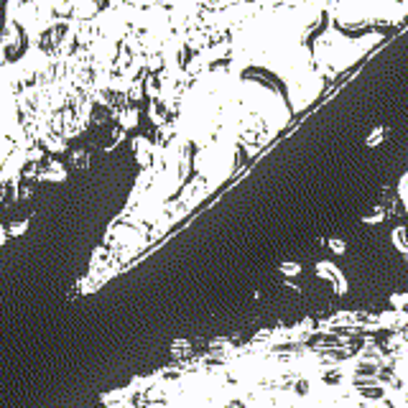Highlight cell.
<instances>
[{"label": "cell", "mask_w": 408, "mask_h": 408, "mask_svg": "<svg viewBox=\"0 0 408 408\" xmlns=\"http://www.w3.org/2000/svg\"><path fill=\"white\" fill-rule=\"evenodd\" d=\"M360 393H363V396H372V398H381L383 388L375 385V383H365V385H360Z\"/></svg>", "instance_id": "cell-1"}]
</instances>
